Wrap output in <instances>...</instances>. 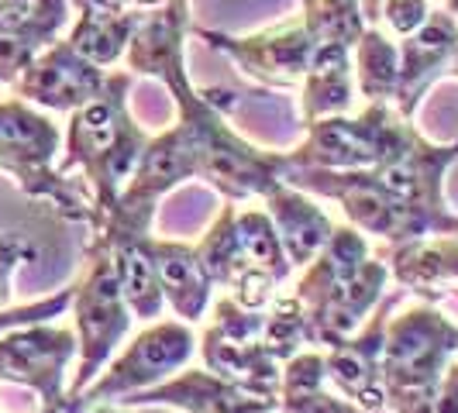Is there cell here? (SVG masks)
Returning a JSON list of instances; mask_svg holds the SVG:
<instances>
[{
	"label": "cell",
	"instance_id": "ba28073f",
	"mask_svg": "<svg viewBox=\"0 0 458 413\" xmlns=\"http://www.w3.org/2000/svg\"><path fill=\"white\" fill-rule=\"evenodd\" d=\"M266 310H249L231 297L214 299V321L197 344L204 368L242 390L279 400L283 362L262 338Z\"/></svg>",
	"mask_w": 458,
	"mask_h": 413
},
{
	"label": "cell",
	"instance_id": "4dcf8cb0",
	"mask_svg": "<svg viewBox=\"0 0 458 413\" xmlns=\"http://www.w3.org/2000/svg\"><path fill=\"white\" fill-rule=\"evenodd\" d=\"M445 11H448V14L458 21V0H445Z\"/></svg>",
	"mask_w": 458,
	"mask_h": 413
},
{
	"label": "cell",
	"instance_id": "4316f807",
	"mask_svg": "<svg viewBox=\"0 0 458 413\" xmlns=\"http://www.w3.org/2000/svg\"><path fill=\"white\" fill-rule=\"evenodd\" d=\"M35 258V245H28L24 238H7L0 234V310L11 299V279L18 273V266Z\"/></svg>",
	"mask_w": 458,
	"mask_h": 413
},
{
	"label": "cell",
	"instance_id": "52a82bcc",
	"mask_svg": "<svg viewBox=\"0 0 458 413\" xmlns=\"http://www.w3.org/2000/svg\"><path fill=\"white\" fill-rule=\"evenodd\" d=\"M458 358V324L435 303H413L386 321L383 386L393 413L437 386L445 368Z\"/></svg>",
	"mask_w": 458,
	"mask_h": 413
},
{
	"label": "cell",
	"instance_id": "e0dca14e",
	"mask_svg": "<svg viewBox=\"0 0 458 413\" xmlns=\"http://www.w3.org/2000/svg\"><path fill=\"white\" fill-rule=\"evenodd\" d=\"M145 252L156 266L159 286L165 293V303L173 307V314L186 324H200L207 317V307L214 297V282L207 275L204 262L197 245H183V241H165V238H141Z\"/></svg>",
	"mask_w": 458,
	"mask_h": 413
},
{
	"label": "cell",
	"instance_id": "2e32d148",
	"mask_svg": "<svg viewBox=\"0 0 458 413\" xmlns=\"http://www.w3.org/2000/svg\"><path fill=\"white\" fill-rule=\"evenodd\" d=\"M458 46V21L441 7L431 11V18L420 24L400 46V83H396V111L403 117L417 114V104L431 90L437 76H445L448 59Z\"/></svg>",
	"mask_w": 458,
	"mask_h": 413
},
{
	"label": "cell",
	"instance_id": "d4e9b609",
	"mask_svg": "<svg viewBox=\"0 0 458 413\" xmlns=\"http://www.w3.org/2000/svg\"><path fill=\"white\" fill-rule=\"evenodd\" d=\"M431 0H383L379 4V18L386 21L396 38H407L413 35L420 24L431 18Z\"/></svg>",
	"mask_w": 458,
	"mask_h": 413
},
{
	"label": "cell",
	"instance_id": "603a6c76",
	"mask_svg": "<svg viewBox=\"0 0 458 413\" xmlns=\"http://www.w3.org/2000/svg\"><path fill=\"white\" fill-rule=\"evenodd\" d=\"M352 66L359 80V93L369 104H393L400 83V48L390 42L383 28H366L352 48Z\"/></svg>",
	"mask_w": 458,
	"mask_h": 413
},
{
	"label": "cell",
	"instance_id": "f546056e",
	"mask_svg": "<svg viewBox=\"0 0 458 413\" xmlns=\"http://www.w3.org/2000/svg\"><path fill=\"white\" fill-rule=\"evenodd\" d=\"M448 76H458V46H455V52H452V59H448V69H445Z\"/></svg>",
	"mask_w": 458,
	"mask_h": 413
},
{
	"label": "cell",
	"instance_id": "30bf717a",
	"mask_svg": "<svg viewBox=\"0 0 458 413\" xmlns=\"http://www.w3.org/2000/svg\"><path fill=\"white\" fill-rule=\"evenodd\" d=\"M197 355V334L186 321H152L72 403L83 413L97 403H121L176 375Z\"/></svg>",
	"mask_w": 458,
	"mask_h": 413
},
{
	"label": "cell",
	"instance_id": "8fae6325",
	"mask_svg": "<svg viewBox=\"0 0 458 413\" xmlns=\"http://www.w3.org/2000/svg\"><path fill=\"white\" fill-rule=\"evenodd\" d=\"M413 117H403L396 104H366L359 117H318L307 128V135L293 152H286V169L307 165V169H369L379 159H386L403 124Z\"/></svg>",
	"mask_w": 458,
	"mask_h": 413
},
{
	"label": "cell",
	"instance_id": "7a4b0ae2",
	"mask_svg": "<svg viewBox=\"0 0 458 413\" xmlns=\"http://www.w3.org/2000/svg\"><path fill=\"white\" fill-rule=\"evenodd\" d=\"M386 279L390 262L383 255H372L362 231L352 224L335 228L331 241L314 262L300 269L293 286V297L303 310L307 348L324 351L355 334L386 293Z\"/></svg>",
	"mask_w": 458,
	"mask_h": 413
},
{
	"label": "cell",
	"instance_id": "6da1fadb",
	"mask_svg": "<svg viewBox=\"0 0 458 413\" xmlns=\"http://www.w3.org/2000/svg\"><path fill=\"white\" fill-rule=\"evenodd\" d=\"M458 162V141L435 145L407 121L386 159L369 169H286L283 183L338 200L352 228L386 249L437 234H458V214L445 200V173Z\"/></svg>",
	"mask_w": 458,
	"mask_h": 413
},
{
	"label": "cell",
	"instance_id": "cb8c5ba5",
	"mask_svg": "<svg viewBox=\"0 0 458 413\" xmlns=\"http://www.w3.org/2000/svg\"><path fill=\"white\" fill-rule=\"evenodd\" d=\"M72 303V286L59 290L55 297L38 299V303H24V307H4L0 310V334L4 331H14V327H24V324H42V321H55L63 317Z\"/></svg>",
	"mask_w": 458,
	"mask_h": 413
},
{
	"label": "cell",
	"instance_id": "484cf974",
	"mask_svg": "<svg viewBox=\"0 0 458 413\" xmlns=\"http://www.w3.org/2000/svg\"><path fill=\"white\" fill-rule=\"evenodd\" d=\"M396 413H458V358H452V366L445 368L435 390L400 407Z\"/></svg>",
	"mask_w": 458,
	"mask_h": 413
},
{
	"label": "cell",
	"instance_id": "f1b7e54d",
	"mask_svg": "<svg viewBox=\"0 0 458 413\" xmlns=\"http://www.w3.org/2000/svg\"><path fill=\"white\" fill-rule=\"evenodd\" d=\"M83 413H124V410H117L114 403H97V407H87Z\"/></svg>",
	"mask_w": 458,
	"mask_h": 413
},
{
	"label": "cell",
	"instance_id": "44dd1931",
	"mask_svg": "<svg viewBox=\"0 0 458 413\" xmlns=\"http://www.w3.org/2000/svg\"><path fill=\"white\" fill-rule=\"evenodd\" d=\"M324 355L318 351H297L283 362V386H279V413H366L359 403L342 400L324 390Z\"/></svg>",
	"mask_w": 458,
	"mask_h": 413
},
{
	"label": "cell",
	"instance_id": "5b68a950",
	"mask_svg": "<svg viewBox=\"0 0 458 413\" xmlns=\"http://www.w3.org/2000/svg\"><path fill=\"white\" fill-rule=\"evenodd\" d=\"M59 124L21 97L0 100V173L14 176L28 197L48 200L69 221L93 224V197L59 173Z\"/></svg>",
	"mask_w": 458,
	"mask_h": 413
},
{
	"label": "cell",
	"instance_id": "9a60e30c",
	"mask_svg": "<svg viewBox=\"0 0 458 413\" xmlns=\"http://www.w3.org/2000/svg\"><path fill=\"white\" fill-rule=\"evenodd\" d=\"M124 407H180L183 413H279V400L259 396L234 383H225L221 375L207 368H186L169 375L165 383L152 386L135 396L121 400Z\"/></svg>",
	"mask_w": 458,
	"mask_h": 413
},
{
	"label": "cell",
	"instance_id": "277c9868",
	"mask_svg": "<svg viewBox=\"0 0 458 413\" xmlns=\"http://www.w3.org/2000/svg\"><path fill=\"white\" fill-rule=\"evenodd\" d=\"M197 252L214 290H225L249 310H266L276 299V286L293 275L273 217L266 210H238L231 200L200 238Z\"/></svg>",
	"mask_w": 458,
	"mask_h": 413
},
{
	"label": "cell",
	"instance_id": "d6986e66",
	"mask_svg": "<svg viewBox=\"0 0 458 413\" xmlns=\"http://www.w3.org/2000/svg\"><path fill=\"white\" fill-rule=\"evenodd\" d=\"M383 258L390 262V275L417 297L441 303L458 286V234H437L411 245L386 249Z\"/></svg>",
	"mask_w": 458,
	"mask_h": 413
},
{
	"label": "cell",
	"instance_id": "4fadbf2b",
	"mask_svg": "<svg viewBox=\"0 0 458 413\" xmlns=\"http://www.w3.org/2000/svg\"><path fill=\"white\" fill-rule=\"evenodd\" d=\"M11 87H14V97H21L35 107L72 114L104 93L107 72H104V66L90 63L87 55H80L63 38V42H52L48 48H42Z\"/></svg>",
	"mask_w": 458,
	"mask_h": 413
},
{
	"label": "cell",
	"instance_id": "8992f818",
	"mask_svg": "<svg viewBox=\"0 0 458 413\" xmlns=\"http://www.w3.org/2000/svg\"><path fill=\"white\" fill-rule=\"evenodd\" d=\"M72 317H76V341H80V362L69 386V400L90 386L93 379L107 368L121 341L131 334V310L121 290V279L114 269V252L104 238L93 234L87 245V269L72 282Z\"/></svg>",
	"mask_w": 458,
	"mask_h": 413
},
{
	"label": "cell",
	"instance_id": "7402d4cb",
	"mask_svg": "<svg viewBox=\"0 0 458 413\" xmlns=\"http://www.w3.org/2000/svg\"><path fill=\"white\" fill-rule=\"evenodd\" d=\"M100 238V234H97ZM107 241V238H104ZM111 252H114V269L117 279H121V290H124V299H128V310L135 321H156L165 307V293L159 286V275H156V266L145 252L141 238H128V241H107Z\"/></svg>",
	"mask_w": 458,
	"mask_h": 413
},
{
	"label": "cell",
	"instance_id": "5bb4252c",
	"mask_svg": "<svg viewBox=\"0 0 458 413\" xmlns=\"http://www.w3.org/2000/svg\"><path fill=\"white\" fill-rule=\"evenodd\" d=\"M396 297L379 299V310L369 317L355 334L324 348V372L338 390L359 403L366 413L386 410V386H383V344H386V321Z\"/></svg>",
	"mask_w": 458,
	"mask_h": 413
},
{
	"label": "cell",
	"instance_id": "ffe728a7",
	"mask_svg": "<svg viewBox=\"0 0 458 413\" xmlns=\"http://www.w3.org/2000/svg\"><path fill=\"white\" fill-rule=\"evenodd\" d=\"M72 7H76V24L66 38L69 46L104 69L121 63L145 14L117 0H72Z\"/></svg>",
	"mask_w": 458,
	"mask_h": 413
},
{
	"label": "cell",
	"instance_id": "ac0fdd59",
	"mask_svg": "<svg viewBox=\"0 0 458 413\" xmlns=\"http://www.w3.org/2000/svg\"><path fill=\"white\" fill-rule=\"evenodd\" d=\"M262 200H266V214L273 217V228L283 241V252L290 258V266L303 269L307 262H314L335 234L331 217L303 190L290 183L276 186L273 193L262 197Z\"/></svg>",
	"mask_w": 458,
	"mask_h": 413
},
{
	"label": "cell",
	"instance_id": "83f0119b",
	"mask_svg": "<svg viewBox=\"0 0 458 413\" xmlns=\"http://www.w3.org/2000/svg\"><path fill=\"white\" fill-rule=\"evenodd\" d=\"M117 4H124V7H131V11H145V7H152V4H165V0H117Z\"/></svg>",
	"mask_w": 458,
	"mask_h": 413
},
{
	"label": "cell",
	"instance_id": "3957f363",
	"mask_svg": "<svg viewBox=\"0 0 458 413\" xmlns=\"http://www.w3.org/2000/svg\"><path fill=\"white\" fill-rule=\"evenodd\" d=\"M131 72H107L104 93L87 107L72 111L66 131V159L59 173L80 169L93 186V224L100 228L104 217L114 210L121 190L128 186L138 159L148 145V131L141 128L128 107Z\"/></svg>",
	"mask_w": 458,
	"mask_h": 413
},
{
	"label": "cell",
	"instance_id": "9c48e42d",
	"mask_svg": "<svg viewBox=\"0 0 458 413\" xmlns=\"http://www.w3.org/2000/svg\"><path fill=\"white\" fill-rule=\"evenodd\" d=\"M207 46L225 52L245 76H252L266 87L290 90L300 87L307 69L321 48V21H318V0H303V11L290 21L255 31V35H225V31H197Z\"/></svg>",
	"mask_w": 458,
	"mask_h": 413
},
{
	"label": "cell",
	"instance_id": "7c38bea8",
	"mask_svg": "<svg viewBox=\"0 0 458 413\" xmlns=\"http://www.w3.org/2000/svg\"><path fill=\"white\" fill-rule=\"evenodd\" d=\"M76 355L80 341L69 327L24 324L0 334V379L38 392L42 413H80L66 390V368Z\"/></svg>",
	"mask_w": 458,
	"mask_h": 413
}]
</instances>
